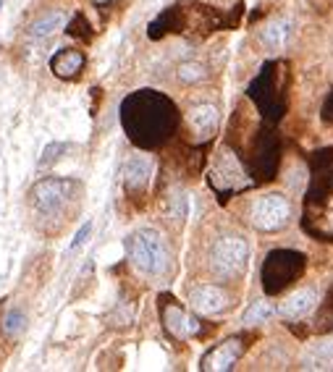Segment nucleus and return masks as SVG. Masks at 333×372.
I'll list each match as a JSON object with an SVG mask.
<instances>
[{
	"label": "nucleus",
	"instance_id": "4",
	"mask_svg": "<svg viewBox=\"0 0 333 372\" xmlns=\"http://www.w3.org/2000/svg\"><path fill=\"white\" fill-rule=\"evenodd\" d=\"M73 181H66V178H42L32 186V202L34 207L45 215L50 212H58L63 207V202L71 197Z\"/></svg>",
	"mask_w": 333,
	"mask_h": 372
},
{
	"label": "nucleus",
	"instance_id": "14",
	"mask_svg": "<svg viewBox=\"0 0 333 372\" xmlns=\"http://www.w3.org/2000/svg\"><path fill=\"white\" fill-rule=\"evenodd\" d=\"M273 315H276V307H273V301L260 299V301H255L252 307H247V312H244L242 320L247 325H260V323H265V320H270Z\"/></svg>",
	"mask_w": 333,
	"mask_h": 372
},
{
	"label": "nucleus",
	"instance_id": "16",
	"mask_svg": "<svg viewBox=\"0 0 333 372\" xmlns=\"http://www.w3.org/2000/svg\"><path fill=\"white\" fill-rule=\"evenodd\" d=\"M205 79V66L197 63V61H187V63L179 66V81L181 84H197V81Z\"/></svg>",
	"mask_w": 333,
	"mask_h": 372
},
{
	"label": "nucleus",
	"instance_id": "17",
	"mask_svg": "<svg viewBox=\"0 0 333 372\" xmlns=\"http://www.w3.org/2000/svg\"><path fill=\"white\" fill-rule=\"evenodd\" d=\"M68 150V145H63V142H53V145L45 147V153H42L40 157V165H50V162H56L61 155Z\"/></svg>",
	"mask_w": 333,
	"mask_h": 372
},
{
	"label": "nucleus",
	"instance_id": "13",
	"mask_svg": "<svg viewBox=\"0 0 333 372\" xmlns=\"http://www.w3.org/2000/svg\"><path fill=\"white\" fill-rule=\"evenodd\" d=\"M165 325H168V331H171L176 339H189L192 333H197V323L187 312H181V309H168V312H165Z\"/></svg>",
	"mask_w": 333,
	"mask_h": 372
},
{
	"label": "nucleus",
	"instance_id": "11",
	"mask_svg": "<svg viewBox=\"0 0 333 372\" xmlns=\"http://www.w3.org/2000/svg\"><path fill=\"white\" fill-rule=\"evenodd\" d=\"M189 123H192V129L200 134V137H210L215 126H218V110L212 105H195L189 110Z\"/></svg>",
	"mask_w": 333,
	"mask_h": 372
},
{
	"label": "nucleus",
	"instance_id": "1",
	"mask_svg": "<svg viewBox=\"0 0 333 372\" xmlns=\"http://www.w3.org/2000/svg\"><path fill=\"white\" fill-rule=\"evenodd\" d=\"M129 257L137 270L147 275H163L168 270L171 254L165 249L163 236L153 228H139L137 234L129 239Z\"/></svg>",
	"mask_w": 333,
	"mask_h": 372
},
{
	"label": "nucleus",
	"instance_id": "3",
	"mask_svg": "<svg viewBox=\"0 0 333 372\" xmlns=\"http://www.w3.org/2000/svg\"><path fill=\"white\" fill-rule=\"evenodd\" d=\"M292 215V205L284 195H265L252 205V226L257 231H281L289 223Z\"/></svg>",
	"mask_w": 333,
	"mask_h": 372
},
{
	"label": "nucleus",
	"instance_id": "6",
	"mask_svg": "<svg viewBox=\"0 0 333 372\" xmlns=\"http://www.w3.org/2000/svg\"><path fill=\"white\" fill-rule=\"evenodd\" d=\"M317 304V294L315 289H299V291L289 294L284 301H281V307H278V312L286 317V320H299V317L309 315L312 309H315Z\"/></svg>",
	"mask_w": 333,
	"mask_h": 372
},
{
	"label": "nucleus",
	"instance_id": "20",
	"mask_svg": "<svg viewBox=\"0 0 333 372\" xmlns=\"http://www.w3.org/2000/svg\"><path fill=\"white\" fill-rule=\"evenodd\" d=\"M0 6H3V3H0Z\"/></svg>",
	"mask_w": 333,
	"mask_h": 372
},
{
	"label": "nucleus",
	"instance_id": "9",
	"mask_svg": "<svg viewBox=\"0 0 333 372\" xmlns=\"http://www.w3.org/2000/svg\"><path fill=\"white\" fill-rule=\"evenodd\" d=\"M150 173H153V160L147 157V155H137V157H131L126 162V168H123V181L129 189L139 192V189H145L147 181H150Z\"/></svg>",
	"mask_w": 333,
	"mask_h": 372
},
{
	"label": "nucleus",
	"instance_id": "8",
	"mask_svg": "<svg viewBox=\"0 0 333 372\" xmlns=\"http://www.w3.org/2000/svg\"><path fill=\"white\" fill-rule=\"evenodd\" d=\"M50 68H53V73L61 76V79H73V76L84 68V53L71 48L58 50L56 56L50 58Z\"/></svg>",
	"mask_w": 333,
	"mask_h": 372
},
{
	"label": "nucleus",
	"instance_id": "5",
	"mask_svg": "<svg viewBox=\"0 0 333 372\" xmlns=\"http://www.w3.org/2000/svg\"><path fill=\"white\" fill-rule=\"evenodd\" d=\"M239 354H242V343H239V339L223 341L220 346L210 348V351L205 354L203 370H210V372L231 370V367L236 364V359H239Z\"/></svg>",
	"mask_w": 333,
	"mask_h": 372
},
{
	"label": "nucleus",
	"instance_id": "7",
	"mask_svg": "<svg viewBox=\"0 0 333 372\" xmlns=\"http://www.w3.org/2000/svg\"><path fill=\"white\" fill-rule=\"evenodd\" d=\"M189 301H192V309L197 315H215V312L226 307V294L215 289V286H197Z\"/></svg>",
	"mask_w": 333,
	"mask_h": 372
},
{
	"label": "nucleus",
	"instance_id": "2",
	"mask_svg": "<svg viewBox=\"0 0 333 372\" xmlns=\"http://www.w3.org/2000/svg\"><path fill=\"white\" fill-rule=\"evenodd\" d=\"M247 259H250V244L242 236H223L210 249V267L218 278H236L247 267Z\"/></svg>",
	"mask_w": 333,
	"mask_h": 372
},
{
	"label": "nucleus",
	"instance_id": "19",
	"mask_svg": "<svg viewBox=\"0 0 333 372\" xmlns=\"http://www.w3.org/2000/svg\"><path fill=\"white\" fill-rule=\"evenodd\" d=\"M184 202H187V200H184V195L173 197V210H171V215L176 220H184Z\"/></svg>",
	"mask_w": 333,
	"mask_h": 372
},
{
	"label": "nucleus",
	"instance_id": "18",
	"mask_svg": "<svg viewBox=\"0 0 333 372\" xmlns=\"http://www.w3.org/2000/svg\"><path fill=\"white\" fill-rule=\"evenodd\" d=\"M90 234H92V223H90V220H87V223H84V226L79 228V234L73 236V242H71V247H68V249L76 252V249H79V247H81V244H84V242H87V239H90Z\"/></svg>",
	"mask_w": 333,
	"mask_h": 372
},
{
	"label": "nucleus",
	"instance_id": "10",
	"mask_svg": "<svg viewBox=\"0 0 333 372\" xmlns=\"http://www.w3.org/2000/svg\"><path fill=\"white\" fill-rule=\"evenodd\" d=\"M289 37H292V21L289 19H276V21L265 24V29H262V45L273 50V53L284 50Z\"/></svg>",
	"mask_w": 333,
	"mask_h": 372
},
{
	"label": "nucleus",
	"instance_id": "15",
	"mask_svg": "<svg viewBox=\"0 0 333 372\" xmlns=\"http://www.w3.org/2000/svg\"><path fill=\"white\" fill-rule=\"evenodd\" d=\"M24 325H26L24 312L21 309H9L6 317H3V323H0V331H3L6 339H19L21 331H24Z\"/></svg>",
	"mask_w": 333,
	"mask_h": 372
},
{
	"label": "nucleus",
	"instance_id": "12",
	"mask_svg": "<svg viewBox=\"0 0 333 372\" xmlns=\"http://www.w3.org/2000/svg\"><path fill=\"white\" fill-rule=\"evenodd\" d=\"M63 24H66L63 11H50V14L40 16L32 26H29V34L37 37V40H42V37H50V34H56L58 29H63Z\"/></svg>",
	"mask_w": 333,
	"mask_h": 372
}]
</instances>
